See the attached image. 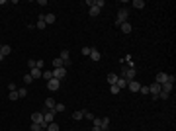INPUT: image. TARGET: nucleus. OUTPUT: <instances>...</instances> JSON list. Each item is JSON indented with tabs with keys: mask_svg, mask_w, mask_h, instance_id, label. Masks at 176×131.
I'll list each match as a JSON object with an SVG mask.
<instances>
[{
	"mask_svg": "<svg viewBox=\"0 0 176 131\" xmlns=\"http://www.w3.org/2000/svg\"><path fill=\"white\" fill-rule=\"evenodd\" d=\"M18 96H20V98H26V96H28V90H26V88H20V90H18Z\"/></svg>",
	"mask_w": 176,
	"mask_h": 131,
	"instance_id": "30",
	"label": "nucleus"
},
{
	"mask_svg": "<svg viewBox=\"0 0 176 131\" xmlns=\"http://www.w3.org/2000/svg\"><path fill=\"white\" fill-rule=\"evenodd\" d=\"M45 131H59V125L53 121V123H49V125H47V129H45Z\"/></svg>",
	"mask_w": 176,
	"mask_h": 131,
	"instance_id": "26",
	"label": "nucleus"
},
{
	"mask_svg": "<svg viewBox=\"0 0 176 131\" xmlns=\"http://www.w3.org/2000/svg\"><path fill=\"white\" fill-rule=\"evenodd\" d=\"M55 116H57V114H55V110H47V112L43 114V121L47 123V125H49V123H53Z\"/></svg>",
	"mask_w": 176,
	"mask_h": 131,
	"instance_id": "2",
	"label": "nucleus"
},
{
	"mask_svg": "<svg viewBox=\"0 0 176 131\" xmlns=\"http://www.w3.org/2000/svg\"><path fill=\"white\" fill-rule=\"evenodd\" d=\"M59 86H61V80H57V78H51V80H47V88L49 90H59Z\"/></svg>",
	"mask_w": 176,
	"mask_h": 131,
	"instance_id": "5",
	"label": "nucleus"
},
{
	"mask_svg": "<svg viewBox=\"0 0 176 131\" xmlns=\"http://www.w3.org/2000/svg\"><path fill=\"white\" fill-rule=\"evenodd\" d=\"M127 18H129V12H127V8H120V12H118V20H116V26L125 24V22H127Z\"/></svg>",
	"mask_w": 176,
	"mask_h": 131,
	"instance_id": "1",
	"label": "nucleus"
},
{
	"mask_svg": "<svg viewBox=\"0 0 176 131\" xmlns=\"http://www.w3.org/2000/svg\"><path fill=\"white\" fill-rule=\"evenodd\" d=\"M127 86H129V90H131V92H139L141 84H139L137 80H129V82H127Z\"/></svg>",
	"mask_w": 176,
	"mask_h": 131,
	"instance_id": "10",
	"label": "nucleus"
},
{
	"mask_svg": "<svg viewBox=\"0 0 176 131\" xmlns=\"http://www.w3.org/2000/svg\"><path fill=\"white\" fill-rule=\"evenodd\" d=\"M84 118V110H77L75 114H73V120H77V121H80Z\"/></svg>",
	"mask_w": 176,
	"mask_h": 131,
	"instance_id": "14",
	"label": "nucleus"
},
{
	"mask_svg": "<svg viewBox=\"0 0 176 131\" xmlns=\"http://www.w3.org/2000/svg\"><path fill=\"white\" fill-rule=\"evenodd\" d=\"M84 118H86V120H94V114H92V112H86V110H84Z\"/></svg>",
	"mask_w": 176,
	"mask_h": 131,
	"instance_id": "32",
	"label": "nucleus"
},
{
	"mask_svg": "<svg viewBox=\"0 0 176 131\" xmlns=\"http://www.w3.org/2000/svg\"><path fill=\"white\" fill-rule=\"evenodd\" d=\"M55 114H61V112H65V104H55Z\"/></svg>",
	"mask_w": 176,
	"mask_h": 131,
	"instance_id": "25",
	"label": "nucleus"
},
{
	"mask_svg": "<svg viewBox=\"0 0 176 131\" xmlns=\"http://www.w3.org/2000/svg\"><path fill=\"white\" fill-rule=\"evenodd\" d=\"M32 131H43L41 123H32Z\"/></svg>",
	"mask_w": 176,
	"mask_h": 131,
	"instance_id": "28",
	"label": "nucleus"
},
{
	"mask_svg": "<svg viewBox=\"0 0 176 131\" xmlns=\"http://www.w3.org/2000/svg\"><path fill=\"white\" fill-rule=\"evenodd\" d=\"M65 77H67V69H65V67H61V69H55V71H53V78H57V80H63Z\"/></svg>",
	"mask_w": 176,
	"mask_h": 131,
	"instance_id": "3",
	"label": "nucleus"
},
{
	"mask_svg": "<svg viewBox=\"0 0 176 131\" xmlns=\"http://www.w3.org/2000/svg\"><path fill=\"white\" fill-rule=\"evenodd\" d=\"M118 75H116V73H110V75H108V82H110V86L112 84H116V82H118Z\"/></svg>",
	"mask_w": 176,
	"mask_h": 131,
	"instance_id": "16",
	"label": "nucleus"
},
{
	"mask_svg": "<svg viewBox=\"0 0 176 131\" xmlns=\"http://www.w3.org/2000/svg\"><path fill=\"white\" fill-rule=\"evenodd\" d=\"M133 8L143 10V8H145V2H143V0H133Z\"/></svg>",
	"mask_w": 176,
	"mask_h": 131,
	"instance_id": "19",
	"label": "nucleus"
},
{
	"mask_svg": "<svg viewBox=\"0 0 176 131\" xmlns=\"http://www.w3.org/2000/svg\"><path fill=\"white\" fill-rule=\"evenodd\" d=\"M43 67H45V63H43V61H35V69H39V71H41Z\"/></svg>",
	"mask_w": 176,
	"mask_h": 131,
	"instance_id": "35",
	"label": "nucleus"
},
{
	"mask_svg": "<svg viewBox=\"0 0 176 131\" xmlns=\"http://www.w3.org/2000/svg\"><path fill=\"white\" fill-rule=\"evenodd\" d=\"M90 59H92L94 63H98L100 59H102V55H100V51H98V49H92V51H90Z\"/></svg>",
	"mask_w": 176,
	"mask_h": 131,
	"instance_id": "11",
	"label": "nucleus"
},
{
	"mask_svg": "<svg viewBox=\"0 0 176 131\" xmlns=\"http://www.w3.org/2000/svg\"><path fill=\"white\" fill-rule=\"evenodd\" d=\"M92 123H94V127H100V118H94Z\"/></svg>",
	"mask_w": 176,
	"mask_h": 131,
	"instance_id": "39",
	"label": "nucleus"
},
{
	"mask_svg": "<svg viewBox=\"0 0 176 131\" xmlns=\"http://www.w3.org/2000/svg\"><path fill=\"white\" fill-rule=\"evenodd\" d=\"M123 78L129 82V80H135V69H123Z\"/></svg>",
	"mask_w": 176,
	"mask_h": 131,
	"instance_id": "4",
	"label": "nucleus"
},
{
	"mask_svg": "<svg viewBox=\"0 0 176 131\" xmlns=\"http://www.w3.org/2000/svg\"><path fill=\"white\" fill-rule=\"evenodd\" d=\"M55 104H57V102L53 98H47V100H45V108H47V110H53V108H55Z\"/></svg>",
	"mask_w": 176,
	"mask_h": 131,
	"instance_id": "17",
	"label": "nucleus"
},
{
	"mask_svg": "<svg viewBox=\"0 0 176 131\" xmlns=\"http://www.w3.org/2000/svg\"><path fill=\"white\" fill-rule=\"evenodd\" d=\"M41 77H43L45 80H51V78H53V71H43V73H41Z\"/></svg>",
	"mask_w": 176,
	"mask_h": 131,
	"instance_id": "23",
	"label": "nucleus"
},
{
	"mask_svg": "<svg viewBox=\"0 0 176 131\" xmlns=\"http://www.w3.org/2000/svg\"><path fill=\"white\" fill-rule=\"evenodd\" d=\"M166 80H168V75H166V73H157V80H155V82L163 84V82H166Z\"/></svg>",
	"mask_w": 176,
	"mask_h": 131,
	"instance_id": "12",
	"label": "nucleus"
},
{
	"mask_svg": "<svg viewBox=\"0 0 176 131\" xmlns=\"http://www.w3.org/2000/svg\"><path fill=\"white\" fill-rule=\"evenodd\" d=\"M53 67H55V69H61V67H65V65H63V59H61V57L53 59Z\"/></svg>",
	"mask_w": 176,
	"mask_h": 131,
	"instance_id": "22",
	"label": "nucleus"
},
{
	"mask_svg": "<svg viewBox=\"0 0 176 131\" xmlns=\"http://www.w3.org/2000/svg\"><path fill=\"white\" fill-rule=\"evenodd\" d=\"M110 92H112V94H118V92H120V88L116 86V84H112V86H110Z\"/></svg>",
	"mask_w": 176,
	"mask_h": 131,
	"instance_id": "36",
	"label": "nucleus"
},
{
	"mask_svg": "<svg viewBox=\"0 0 176 131\" xmlns=\"http://www.w3.org/2000/svg\"><path fill=\"white\" fill-rule=\"evenodd\" d=\"M45 26H47V24H45V16H43V14H39V18H37V24H35V28H37V30H45Z\"/></svg>",
	"mask_w": 176,
	"mask_h": 131,
	"instance_id": "8",
	"label": "nucleus"
},
{
	"mask_svg": "<svg viewBox=\"0 0 176 131\" xmlns=\"http://www.w3.org/2000/svg\"><path fill=\"white\" fill-rule=\"evenodd\" d=\"M24 82H26V84H32V82H33L32 75H26V77H24Z\"/></svg>",
	"mask_w": 176,
	"mask_h": 131,
	"instance_id": "33",
	"label": "nucleus"
},
{
	"mask_svg": "<svg viewBox=\"0 0 176 131\" xmlns=\"http://www.w3.org/2000/svg\"><path fill=\"white\" fill-rule=\"evenodd\" d=\"M55 20H57L55 14H47L45 16V24H55Z\"/></svg>",
	"mask_w": 176,
	"mask_h": 131,
	"instance_id": "21",
	"label": "nucleus"
},
{
	"mask_svg": "<svg viewBox=\"0 0 176 131\" xmlns=\"http://www.w3.org/2000/svg\"><path fill=\"white\" fill-rule=\"evenodd\" d=\"M4 59H6V57H4V55H0V63H2V61H4Z\"/></svg>",
	"mask_w": 176,
	"mask_h": 131,
	"instance_id": "41",
	"label": "nucleus"
},
{
	"mask_svg": "<svg viewBox=\"0 0 176 131\" xmlns=\"http://www.w3.org/2000/svg\"><path fill=\"white\" fill-rule=\"evenodd\" d=\"M120 28H121V32H123V33H131V30H133V28H131V24H129V22L121 24Z\"/></svg>",
	"mask_w": 176,
	"mask_h": 131,
	"instance_id": "15",
	"label": "nucleus"
},
{
	"mask_svg": "<svg viewBox=\"0 0 176 131\" xmlns=\"http://www.w3.org/2000/svg\"><path fill=\"white\" fill-rule=\"evenodd\" d=\"M41 73H43V71H39V69H32V78H33V80L41 78Z\"/></svg>",
	"mask_w": 176,
	"mask_h": 131,
	"instance_id": "18",
	"label": "nucleus"
},
{
	"mask_svg": "<svg viewBox=\"0 0 176 131\" xmlns=\"http://www.w3.org/2000/svg\"><path fill=\"white\" fill-rule=\"evenodd\" d=\"M139 92H141V94H149V86H141V88H139Z\"/></svg>",
	"mask_w": 176,
	"mask_h": 131,
	"instance_id": "37",
	"label": "nucleus"
},
{
	"mask_svg": "<svg viewBox=\"0 0 176 131\" xmlns=\"http://www.w3.org/2000/svg\"><path fill=\"white\" fill-rule=\"evenodd\" d=\"M10 53H12V47H10V45H2V47H0V55L8 57Z\"/></svg>",
	"mask_w": 176,
	"mask_h": 131,
	"instance_id": "13",
	"label": "nucleus"
},
{
	"mask_svg": "<svg viewBox=\"0 0 176 131\" xmlns=\"http://www.w3.org/2000/svg\"><path fill=\"white\" fill-rule=\"evenodd\" d=\"M94 6H96V8H100V10H102V8L106 6V2H104V0H96V2H94Z\"/></svg>",
	"mask_w": 176,
	"mask_h": 131,
	"instance_id": "29",
	"label": "nucleus"
},
{
	"mask_svg": "<svg viewBox=\"0 0 176 131\" xmlns=\"http://www.w3.org/2000/svg\"><path fill=\"white\" fill-rule=\"evenodd\" d=\"M110 129V118H102L100 120V131H108Z\"/></svg>",
	"mask_w": 176,
	"mask_h": 131,
	"instance_id": "7",
	"label": "nucleus"
},
{
	"mask_svg": "<svg viewBox=\"0 0 176 131\" xmlns=\"http://www.w3.org/2000/svg\"><path fill=\"white\" fill-rule=\"evenodd\" d=\"M8 90H10V92H16V84H8Z\"/></svg>",
	"mask_w": 176,
	"mask_h": 131,
	"instance_id": "40",
	"label": "nucleus"
},
{
	"mask_svg": "<svg viewBox=\"0 0 176 131\" xmlns=\"http://www.w3.org/2000/svg\"><path fill=\"white\" fill-rule=\"evenodd\" d=\"M28 67H30V69H35V61L30 59V61H28Z\"/></svg>",
	"mask_w": 176,
	"mask_h": 131,
	"instance_id": "38",
	"label": "nucleus"
},
{
	"mask_svg": "<svg viewBox=\"0 0 176 131\" xmlns=\"http://www.w3.org/2000/svg\"><path fill=\"white\" fill-rule=\"evenodd\" d=\"M168 96H170V94H168V92H163V90H161V92H159V96H157V98H161V100H166V98H168Z\"/></svg>",
	"mask_w": 176,
	"mask_h": 131,
	"instance_id": "31",
	"label": "nucleus"
},
{
	"mask_svg": "<svg viewBox=\"0 0 176 131\" xmlns=\"http://www.w3.org/2000/svg\"><path fill=\"white\" fill-rule=\"evenodd\" d=\"M32 123H43V114H39V112L32 114Z\"/></svg>",
	"mask_w": 176,
	"mask_h": 131,
	"instance_id": "9",
	"label": "nucleus"
},
{
	"mask_svg": "<svg viewBox=\"0 0 176 131\" xmlns=\"http://www.w3.org/2000/svg\"><path fill=\"white\" fill-rule=\"evenodd\" d=\"M98 14H100V8H96V6L92 4V6H90V16L94 18V16H98Z\"/></svg>",
	"mask_w": 176,
	"mask_h": 131,
	"instance_id": "24",
	"label": "nucleus"
},
{
	"mask_svg": "<svg viewBox=\"0 0 176 131\" xmlns=\"http://www.w3.org/2000/svg\"><path fill=\"white\" fill-rule=\"evenodd\" d=\"M90 51H92V47H82V49H80V53L86 55V57H90Z\"/></svg>",
	"mask_w": 176,
	"mask_h": 131,
	"instance_id": "27",
	"label": "nucleus"
},
{
	"mask_svg": "<svg viewBox=\"0 0 176 131\" xmlns=\"http://www.w3.org/2000/svg\"><path fill=\"white\" fill-rule=\"evenodd\" d=\"M116 86L120 88V90H121V88H125V86H127V80H125V78H123V77H121V78H118V82H116Z\"/></svg>",
	"mask_w": 176,
	"mask_h": 131,
	"instance_id": "20",
	"label": "nucleus"
},
{
	"mask_svg": "<svg viewBox=\"0 0 176 131\" xmlns=\"http://www.w3.org/2000/svg\"><path fill=\"white\" fill-rule=\"evenodd\" d=\"M159 92H161V84H159V82H155V84L149 86V94H153L155 100H157V96H159Z\"/></svg>",
	"mask_w": 176,
	"mask_h": 131,
	"instance_id": "6",
	"label": "nucleus"
},
{
	"mask_svg": "<svg viewBox=\"0 0 176 131\" xmlns=\"http://www.w3.org/2000/svg\"><path fill=\"white\" fill-rule=\"evenodd\" d=\"M8 98H10V100H14V102H16V100L20 98V96H18V90H16V92H10V96H8Z\"/></svg>",
	"mask_w": 176,
	"mask_h": 131,
	"instance_id": "34",
	"label": "nucleus"
}]
</instances>
